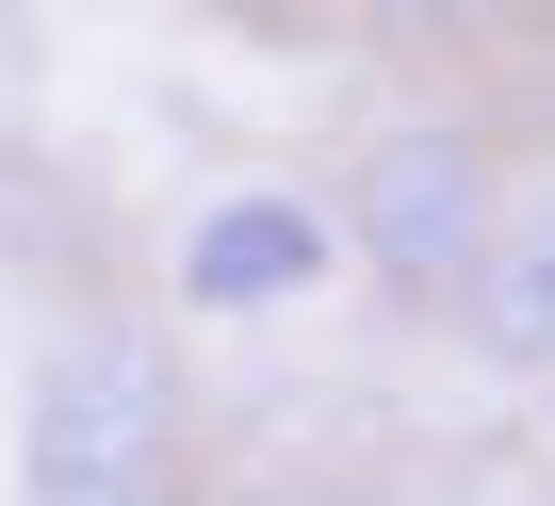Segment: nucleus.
Returning a JSON list of instances; mask_svg holds the SVG:
<instances>
[{
  "label": "nucleus",
  "instance_id": "7ed1b4c3",
  "mask_svg": "<svg viewBox=\"0 0 555 506\" xmlns=\"http://www.w3.org/2000/svg\"><path fill=\"white\" fill-rule=\"evenodd\" d=\"M344 278V212L327 196H212L180 229V311L196 327H261V311H311Z\"/></svg>",
  "mask_w": 555,
  "mask_h": 506
},
{
  "label": "nucleus",
  "instance_id": "39448f33",
  "mask_svg": "<svg viewBox=\"0 0 555 506\" xmlns=\"http://www.w3.org/2000/svg\"><path fill=\"white\" fill-rule=\"evenodd\" d=\"M376 34H409V50H474V34H506L522 0H360Z\"/></svg>",
  "mask_w": 555,
  "mask_h": 506
},
{
  "label": "nucleus",
  "instance_id": "f257e3e1",
  "mask_svg": "<svg viewBox=\"0 0 555 506\" xmlns=\"http://www.w3.org/2000/svg\"><path fill=\"white\" fill-rule=\"evenodd\" d=\"M196 473V360L147 311H99L17 392V490L34 506H164Z\"/></svg>",
  "mask_w": 555,
  "mask_h": 506
},
{
  "label": "nucleus",
  "instance_id": "20e7f679",
  "mask_svg": "<svg viewBox=\"0 0 555 506\" xmlns=\"http://www.w3.org/2000/svg\"><path fill=\"white\" fill-rule=\"evenodd\" d=\"M441 327L490 360V376H555V180H506L474 278L441 295Z\"/></svg>",
  "mask_w": 555,
  "mask_h": 506
},
{
  "label": "nucleus",
  "instance_id": "f03ea898",
  "mask_svg": "<svg viewBox=\"0 0 555 506\" xmlns=\"http://www.w3.org/2000/svg\"><path fill=\"white\" fill-rule=\"evenodd\" d=\"M327 212H344V262H360L392 311H441V295L474 278L490 212H506V147H490L474 115H392V131L327 180Z\"/></svg>",
  "mask_w": 555,
  "mask_h": 506
}]
</instances>
